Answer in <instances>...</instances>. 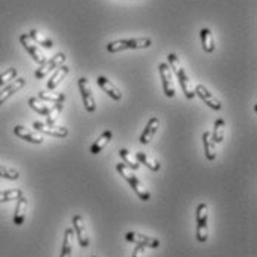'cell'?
Here are the masks:
<instances>
[{"label":"cell","instance_id":"cell-1","mask_svg":"<svg viewBox=\"0 0 257 257\" xmlns=\"http://www.w3.org/2000/svg\"><path fill=\"white\" fill-rule=\"evenodd\" d=\"M167 59H169V67L170 70L176 74V77L179 80L180 87H182V92L185 93V96L188 99H194L195 98V89H194V84L191 81V78L188 77L186 71L183 70V67L180 65L179 58L175 55V53H169L167 55Z\"/></svg>","mask_w":257,"mask_h":257},{"label":"cell","instance_id":"cell-2","mask_svg":"<svg viewBox=\"0 0 257 257\" xmlns=\"http://www.w3.org/2000/svg\"><path fill=\"white\" fill-rule=\"evenodd\" d=\"M117 172L120 173V176H123L127 180V183L132 186V189L135 191V194L142 200V201H150L151 200V192L148 191V188L145 186V183L139 179L138 176L133 175V172L128 169L126 164L120 163L117 164Z\"/></svg>","mask_w":257,"mask_h":257},{"label":"cell","instance_id":"cell-3","mask_svg":"<svg viewBox=\"0 0 257 257\" xmlns=\"http://www.w3.org/2000/svg\"><path fill=\"white\" fill-rule=\"evenodd\" d=\"M153 45V40L148 37H138V39H121L114 40L106 45V51L109 53H117L121 51H135V49H147Z\"/></svg>","mask_w":257,"mask_h":257},{"label":"cell","instance_id":"cell-4","mask_svg":"<svg viewBox=\"0 0 257 257\" xmlns=\"http://www.w3.org/2000/svg\"><path fill=\"white\" fill-rule=\"evenodd\" d=\"M195 220H197V239L200 242H206L208 239V207L206 203L198 204Z\"/></svg>","mask_w":257,"mask_h":257},{"label":"cell","instance_id":"cell-5","mask_svg":"<svg viewBox=\"0 0 257 257\" xmlns=\"http://www.w3.org/2000/svg\"><path fill=\"white\" fill-rule=\"evenodd\" d=\"M65 59H67V56H65L64 53H61V52L56 53L53 58L46 59V61L36 70L34 76H36V78L46 77L49 73H52V70H58L61 65H65Z\"/></svg>","mask_w":257,"mask_h":257},{"label":"cell","instance_id":"cell-6","mask_svg":"<svg viewBox=\"0 0 257 257\" xmlns=\"http://www.w3.org/2000/svg\"><path fill=\"white\" fill-rule=\"evenodd\" d=\"M78 89H80V93H81V98H83V105H84L86 111L87 112H95L96 101H95V96H93V92H92V87H90L87 78H78Z\"/></svg>","mask_w":257,"mask_h":257},{"label":"cell","instance_id":"cell-7","mask_svg":"<svg viewBox=\"0 0 257 257\" xmlns=\"http://www.w3.org/2000/svg\"><path fill=\"white\" fill-rule=\"evenodd\" d=\"M158 71H160V77L163 81V89H164V95L167 98H173L176 95L175 86H173V76H172V70L169 67V64L161 62L158 65Z\"/></svg>","mask_w":257,"mask_h":257},{"label":"cell","instance_id":"cell-8","mask_svg":"<svg viewBox=\"0 0 257 257\" xmlns=\"http://www.w3.org/2000/svg\"><path fill=\"white\" fill-rule=\"evenodd\" d=\"M126 239L128 242H133L136 245H144V247H148V248H158L160 247V239L158 238L150 236V235H144V233H138V232H127Z\"/></svg>","mask_w":257,"mask_h":257},{"label":"cell","instance_id":"cell-9","mask_svg":"<svg viewBox=\"0 0 257 257\" xmlns=\"http://www.w3.org/2000/svg\"><path fill=\"white\" fill-rule=\"evenodd\" d=\"M20 42H21V45L24 46V49L30 53V56H31L39 65H42V64L46 61V56L40 52V49L36 46V43L30 39L28 34H21V36H20Z\"/></svg>","mask_w":257,"mask_h":257},{"label":"cell","instance_id":"cell-10","mask_svg":"<svg viewBox=\"0 0 257 257\" xmlns=\"http://www.w3.org/2000/svg\"><path fill=\"white\" fill-rule=\"evenodd\" d=\"M33 127L37 132L43 133V135H49L55 138H67L68 136V128L62 127V126H56V124H48V123H42V121H36L33 124Z\"/></svg>","mask_w":257,"mask_h":257},{"label":"cell","instance_id":"cell-11","mask_svg":"<svg viewBox=\"0 0 257 257\" xmlns=\"http://www.w3.org/2000/svg\"><path fill=\"white\" fill-rule=\"evenodd\" d=\"M73 226H74V233L77 235L78 244L80 247H89L90 244V239H89V233H87V229H86V225H84V220L80 214H76L73 217Z\"/></svg>","mask_w":257,"mask_h":257},{"label":"cell","instance_id":"cell-12","mask_svg":"<svg viewBox=\"0 0 257 257\" xmlns=\"http://www.w3.org/2000/svg\"><path fill=\"white\" fill-rule=\"evenodd\" d=\"M195 96H198L211 109H216V111H220L222 109V102L216 96H213V93H210V90L207 89L206 86H203V84H198L195 87Z\"/></svg>","mask_w":257,"mask_h":257},{"label":"cell","instance_id":"cell-13","mask_svg":"<svg viewBox=\"0 0 257 257\" xmlns=\"http://www.w3.org/2000/svg\"><path fill=\"white\" fill-rule=\"evenodd\" d=\"M96 83H98V86L102 89L103 92H105L111 99H114V101H121L123 93H121V90H120L112 81H109L108 78L103 77V76H99V77L96 78Z\"/></svg>","mask_w":257,"mask_h":257},{"label":"cell","instance_id":"cell-14","mask_svg":"<svg viewBox=\"0 0 257 257\" xmlns=\"http://www.w3.org/2000/svg\"><path fill=\"white\" fill-rule=\"evenodd\" d=\"M14 133L18 138H21L23 141H27L30 144H34V145H42L45 142V139L39 133H36L34 130H30V128L24 127V126H15L14 127Z\"/></svg>","mask_w":257,"mask_h":257},{"label":"cell","instance_id":"cell-15","mask_svg":"<svg viewBox=\"0 0 257 257\" xmlns=\"http://www.w3.org/2000/svg\"><path fill=\"white\" fill-rule=\"evenodd\" d=\"M27 84L26 78H17V80H12L11 84H8L3 90H0V105L6 102L11 96H14L17 92H20L24 86Z\"/></svg>","mask_w":257,"mask_h":257},{"label":"cell","instance_id":"cell-16","mask_svg":"<svg viewBox=\"0 0 257 257\" xmlns=\"http://www.w3.org/2000/svg\"><path fill=\"white\" fill-rule=\"evenodd\" d=\"M158 127H160V120L158 117H151L147 123V126L144 128V133L141 136V144L142 145H148L153 139H154L155 133L158 132Z\"/></svg>","mask_w":257,"mask_h":257},{"label":"cell","instance_id":"cell-17","mask_svg":"<svg viewBox=\"0 0 257 257\" xmlns=\"http://www.w3.org/2000/svg\"><path fill=\"white\" fill-rule=\"evenodd\" d=\"M27 210H28V200L23 195L17 200V207H15V213H14V225H17V226L24 225Z\"/></svg>","mask_w":257,"mask_h":257},{"label":"cell","instance_id":"cell-18","mask_svg":"<svg viewBox=\"0 0 257 257\" xmlns=\"http://www.w3.org/2000/svg\"><path fill=\"white\" fill-rule=\"evenodd\" d=\"M68 73H70V67H67V65H61L53 74H52V77L49 78V81H48V89L49 90H53V89H56L62 81H64V78L68 76Z\"/></svg>","mask_w":257,"mask_h":257},{"label":"cell","instance_id":"cell-19","mask_svg":"<svg viewBox=\"0 0 257 257\" xmlns=\"http://www.w3.org/2000/svg\"><path fill=\"white\" fill-rule=\"evenodd\" d=\"M203 145H204V154L208 161H214L217 157V150H216V144L211 139V133L204 132L203 133Z\"/></svg>","mask_w":257,"mask_h":257},{"label":"cell","instance_id":"cell-20","mask_svg":"<svg viewBox=\"0 0 257 257\" xmlns=\"http://www.w3.org/2000/svg\"><path fill=\"white\" fill-rule=\"evenodd\" d=\"M111 139H112V132H111V130H105L102 135H101L95 142H93V145L90 147V154H93V155L99 154L103 148L111 142Z\"/></svg>","mask_w":257,"mask_h":257},{"label":"cell","instance_id":"cell-21","mask_svg":"<svg viewBox=\"0 0 257 257\" xmlns=\"http://www.w3.org/2000/svg\"><path fill=\"white\" fill-rule=\"evenodd\" d=\"M73 244H74V231L71 228L64 232V241H62V250L59 257H71L73 253Z\"/></svg>","mask_w":257,"mask_h":257},{"label":"cell","instance_id":"cell-22","mask_svg":"<svg viewBox=\"0 0 257 257\" xmlns=\"http://www.w3.org/2000/svg\"><path fill=\"white\" fill-rule=\"evenodd\" d=\"M225 133H226V124H225V120L223 118H217L214 121V128H213V133H211V139L214 144H222L223 139H225Z\"/></svg>","mask_w":257,"mask_h":257},{"label":"cell","instance_id":"cell-23","mask_svg":"<svg viewBox=\"0 0 257 257\" xmlns=\"http://www.w3.org/2000/svg\"><path fill=\"white\" fill-rule=\"evenodd\" d=\"M28 36H30V39H31L34 43H37V45H40V46H43V48H46V49H52V48H53V42H52L49 37H46L45 34H42L39 30H31V31L28 33Z\"/></svg>","mask_w":257,"mask_h":257},{"label":"cell","instance_id":"cell-24","mask_svg":"<svg viewBox=\"0 0 257 257\" xmlns=\"http://www.w3.org/2000/svg\"><path fill=\"white\" fill-rule=\"evenodd\" d=\"M200 36H201V45H203L204 52H207V53L214 52L216 46H214V39H213L211 30L210 28H203L201 33H200Z\"/></svg>","mask_w":257,"mask_h":257},{"label":"cell","instance_id":"cell-25","mask_svg":"<svg viewBox=\"0 0 257 257\" xmlns=\"http://www.w3.org/2000/svg\"><path fill=\"white\" fill-rule=\"evenodd\" d=\"M135 157H136V160H138L139 164L147 166V167H148L150 170H153V172H158V170L161 169V164H160L158 161L153 160L151 157H148L145 153H136Z\"/></svg>","mask_w":257,"mask_h":257},{"label":"cell","instance_id":"cell-26","mask_svg":"<svg viewBox=\"0 0 257 257\" xmlns=\"http://www.w3.org/2000/svg\"><path fill=\"white\" fill-rule=\"evenodd\" d=\"M118 155H120L123 164H126L130 170H135V172H136V170L141 167V164L138 163L136 157L132 154V153H128L127 150H120V151H118Z\"/></svg>","mask_w":257,"mask_h":257},{"label":"cell","instance_id":"cell-27","mask_svg":"<svg viewBox=\"0 0 257 257\" xmlns=\"http://www.w3.org/2000/svg\"><path fill=\"white\" fill-rule=\"evenodd\" d=\"M39 99L43 101V102L64 103L65 102V95L64 93H53V92L42 90V92H39Z\"/></svg>","mask_w":257,"mask_h":257},{"label":"cell","instance_id":"cell-28","mask_svg":"<svg viewBox=\"0 0 257 257\" xmlns=\"http://www.w3.org/2000/svg\"><path fill=\"white\" fill-rule=\"evenodd\" d=\"M28 105H30V108L33 111H36L40 115H49V112H51V106L45 105V102L40 101L39 98H30L28 99Z\"/></svg>","mask_w":257,"mask_h":257},{"label":"cell","instance_id":"cell-29","mask_svg":"<svg viewBox=\"0 0 257 257\" xmlns=\"http://www.w3.org/2000/svg\"><path fill=\"white\" fill-rule=\"evenodd\" d=\"M23 197L21 189H8V191H0V203H9L14 200H18Z\"/></svg>","mask_w":257,"mask_h":257},{"label":"cell","instance_id":"cell-30","mask_svg":"<svg viewBox=\"0 0 257 257\" xmlns=\"http://www.w3.org/2000/svg\"><path fill=\"white\" fill-rule=\"evenodd\" d=\"M0 178L8 180H18L20 179V172L12 169V167H6L0 164Z\"/></svg>","mask_w":257,"mask_h":257},{"label":"cell","instance_id":"cell-31","mask_svg":"<svg viewBox=\"0 0 257 257\" xmlns=\"http://www.w3.org/2000/svg\"><path fill=\"white\" fill-rule=\"evenodd\" d=\"M62 109H64V103H55V105H52L49 115H46L48 117V121L46 123L48 124H55Z\"/></svg>","mask_w":257,"mask_h":257},{"label":"cell","instance_id":"cell-32","mask_svg":"<svg viewBox=\"0 0 257 257\" xmlns=\"http://www.w3.org/2000/svg\"><path fill=\"white\" fill-rule=\"evenodd\" d=\"M17 76H18V70H17V68H9V70H6L5 73L0 74V86H3V84L12 81Z\"/></svg>","mask_w":257,"mask_h":257},{"label":"cell","instance_id":"cell-33","mask_svg":"<svg viewBox=\"0 0 257 257\" xmlns=\"http://www.w3.org/2000/svg\"><path fill=\"white\" fill-rule=\"evenodd\" d=\"M145 248H147V247H144V245H136L135 250H133L132 257H144V254H145Z\"/></svg>","mask_w":257,"mask_h":257},{"label":"cell","instance_id":"cell-34","mask_svg":"<svg viewBox=\"0 0 257 257\" xmlns=\"http://www.w3.org/2000/svg\"><path fill=\"white\" fill-rule=\"evenodd\" d=\"M92 257H96V256H92Z\"/></svg>","mask_w":257,"mask_h":257}]
</instances>
